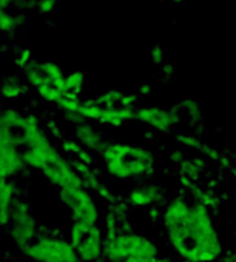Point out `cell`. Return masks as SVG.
Segmentation results:
<instances>
[{
    "mask_svg": "<svg viewBox=\"0 0 236 262\" xmlns=\"http://www.w3.org/2000/svg\"><path fill=\"white\" fill-rule=\"evenodd\" d=\"M162 227L171 250L185 262H216L222 253L221 234L202 202L171 199L162 213Z\"/></svg>",
    "mask_w": 236,
    "mask_h": 262,
    "instance_id": "1",
    "label": "cell"
},
{
    "mask_svg": "<svg viewBox=\"0 0 236 262\" xmlns=\"http://www.w3.org/2000/svg\"><path fill=\"white\" fill-rule=\"evenodd\" d=\"M20 155L25 164L39 170L56 187H83V182L73 164L63 159L62 155L50 144L39 125L34 128Z\"/></svg>",
    "mask_w": 236,
    "mask_h": 262,
    "instance_id": "2",
    "label": "cell"
},
{
    "mask_svg": "<svg viewBox=\"0 0 236 262\" xmlns=\"http://www.w3.org/2000/svg\"><path fill=\"white\" fill-rule=\"evenodd\" d=\"M100 156L108 174L119 181L145 178L155 168V155L136 144H106Z\"/></svg>",
    "mask_w": 236,
    "mask_h": 262,
    "instance_id": "3",
    "label": "cell"
},
{
    "mask_svg": "<svg viewBox=\"0 0 236 262\" xmlns=\"http://www.w3.org/2000/svg\"><path fill=\"white\" fill-rule=\"evenodd\" d=\"M103 256L111 262H124L132 257L159 256V247L144 234L108 231L105 234Z\"/></svg>",
    "mask_w": 236,
    "mask_h": 262,
    "instance_id": "4",
    "label": "cell"
},
{
    "mask_svg": "<svg viewBox=\"0 0 236 262\" xmlns=\"http://www.w3.org/2000/svg\"><path fill=\"white\" fill-rule=\"evenodd\" d=\"M20 251L34 262H80L71 242L63 237H40L20 248Z\"/></svg>",
    "mask_w": 236,
    "mask_h": 262,
    "instance_id": "5",
    "label": "cell"
},
{
    "mask_svg": "<svg viewBox=\"0 0 236 262\" xmlns=\"http://www.w3.org/2000/svg\"><path fill=\"white\" fill-rule=\"evenodd\" d=\"M68 241L71 242L79 259L83 262H94L103 254L105 234L97 227V224L91 225L73 222L70 227Z\"/></svg>",
    "mask_w": 236,
    "mask_h": 262,
    "instance_id": "6",
    "label": "cell"
},
{
    "mask_svg": "<svg viewBox=\"0 0 236 262\" xmlns=\"http://www.w3.org/2000/svg\"><path fill=\"white\" fill-rule=\"evenodd\" d=\"M59 201L67 207L73 222L96 225L100 216L94 198L85 187H63L59 188Z\"/></svg>",
    "mask_w": 236,
    "mask_h": 262,
    "instance_id": "7",
    "label": "cell"
},
{
    "mask_svg": "<svg viewBox=\"0 0 236 262\" xmlns=\"http://www.w3.org/2000/svg\"><path fill=\"white\" fill-rule=\"evenodd\" d=\"M135 111L136 108L97 105L93 99H90V100H82L79 117L105 123V125H111V126H121L128 120H135Z\"/></svg>",
    "mask_w": 236,
    "mask_h": 262,
    "instance_id": "8",
    "label": "cell"
},
{
    "mask_svg": "<svg viewBox=\"0 0 236 262\" xmlns=\"http://www.w3.org/2000/svg\"><path fill=\"white\" fill-rule=\"evenodd\" d=\"M10 224V236L19 248H24L33 242L36 234V219L30 213V208L25 202L14 201Z\"/></svg>",
    "mask_w": 236,
    "mask_h": 262,
    "instance_id": "9",
    "label": "cell"
},
{
    "mask_svg": "<svg viewBox=\"0 0 236 262\" xmlns=\"http://www.w3.org/2000/svg\"><path fill=\"white\" fill-rule=\"evenodd\" d=\"M135 120L145 123L147 126L159 131V133H170L179 122V114L164 106L147 105V106L136 108Z\"/></svg>",
    "mask_w": 236,
    "mask_h": 262,
    "instance_id": "10",
    "label": "cell"
},
{
    "mask_svg": "<svg viewBox=\"0 0 236 262\" xmlns=\"http://www.w3.org/2000/svg\"><path fill=\"white\" fill-rule=\"evenodd\" d=\"M76 138L79 139V142L87 150H93V151L100 153L106 147V142L103 141L102 135H99L90 123H85V122H77V125H76Z\"/></svg>",
    "mask_w": 236,
    "mask_h": 262,
    "instance_id": "11",
    "label": "cell"
},
{
    "mask_svg": "<svg viewBox=\"0 0 236 262\" xmlns=\"http://www.w3.org/2000/svg\"><path fill=\"white\" fill-rule=\"evenodd\" d=\"M159 187L158 185H142L133 188L128 194V202L133 207H148L159 199Z\"/></svg>",
    "mask_w": 236,
    "mask_h": 262,
    "instance_id": "12",
    "label": "cell"
},
{
    "mask_svg": "<svg viewBox=\"0 0 236 262\" xmlns=\"http://www.w3.org/2000/svg\"><path fill=\"white\" fill-rule=\"evenodd\" d=\"M14 185L5 182L0 185V227H5L11 221V211L14 205Z\"/></svg>",
    "mask_w": 236,
    "mask_h": 262,
    "instance_id": "13",
    "label": "cell"
},
{
    "mask_svg": "<svg viewBox=\"0 0 236 262\" xmlns=\"http://www.w3.org/2000/svg\"><path fill=\"white\" fill-rule=\"evenodd\" d=\"M25 91L24 85L20 83V80L14 76L11 77H7L2 85H0V94L7 99H17L22 96V93Z\"/></svg>",
    "mask_w": 236,
    "mask_h": 262,
    "instance_id": "14",
    "label": "cell"
},
{
    "mask_svg": "<svg viewBox=\"0 0 236 262\" xmlns=\"http://www.w3.org/2000/svg\"><path fill=\"white\" fill-rule=\"evenodd\" d=\"M83 83H85L83 71L76 70V71H71L70 74L65 76V88H67V93H70V94L79 96L83 90Z\"/></svg>",
    "mask_w": 236,
    "mask_h": 262,
    "instance_id": "15",
    "label": "cell"
},
{
    "mask_svg": "<svg viewBox=\"0 0 236 262\" xmlns=\"http://www.w3.org/2000/svg\"><path fill=\"white\" fill-rule=\"evenodd\" d=\"M17 28V20L13 13L0 8V33L8 34V37L14 36V30Z\"/></svg>",
    "mask_w": 236,
    "mask_h": 262,
    "instance_id": "16",
    "label": "cell"
},
{
    "mask_svg": "<svg viewBox=\"0 0 236 262\" xmlns=\"http://www.w3.org/2000/svg\"><path fill=\"white\" fill-rule=\"evenodd\" d=\"M37 94L44 99V100H47V102H50V103H57L59 100H60V97L63 96V93H60L56 86H53V85H44V86H39L37 88Z\"/></svg>",
    "mask_w": 236,
    "mask_h": 262,
    "instance_id": "17",
    "label": "cell"
},
{
    "mask_svg": "<svg viewBox=\"0 0 236 262\" xmlns=\"http://www.w3.org/2000/svg\"><path fill=\"white\" fill-rule=\"evenodd\" d=\"M150 60L155 67H164L165 65V51L161 45V42H155L150 48Z\"/></svg>",
    "mask_w": 236,
    "mask_h": 262,
    "instance_id": "18",
    "label": "cell"
},
{
    "mask_svg": "<svg viewBox=\"0 0 236 262\" xmlns=\"http://www.w3.org/2000/svg\"><path fill=\"white\" fill-rule=\"evenodd\" d=\"M57 4H59V0H37L36 10H37L39 14L48 16V14H51L56 10Z\"/></svg>",
    "mask_w": 236,
    "mask_h": 262,
    "instance_id": "19",
    "label": "cell"
},
{
    "mask_svg": "<svg viewBox=\"0 0 236 262\" xmlns=\"http://www.w3.org/2000/svg\"><path fill=\"white\" fill-rule=\"evenodd\" d=\"M31 62H33V53H31L30 48H25V50H22V53H20L19 57L16 59V67L25 70Z\"/></svg>",
    "mask_w": 236,
    "mask_h": 262,
    "instance_id": "20",
    "label": "cell"
},
{
    "mask_svg": "<svg viewBox=\"0 0 236 262\" xmlns=\"http://www.w3.org/2000/svg\"><path fill=\"white\" fill-rule=\"evenodd\" d=\"M124 262H170L168 259L159 257V256H152V257H132Z\"/></svg>",
    "mask_w": 236,
    "mask_h": 262,
    "instance_id": "21",
    "label": "cell"
},
{
    "mask_svg": "<svg viewBox=\"0 0 236 262\" xmlns=\"http://www.w3.org/2000/svg\"><path fill=\"white\" fill-rule=\"evenodd\" d=\"M171 5H185L187 0H168Z\"/></svg>",
    "mask_w": 236,
    "mask_h": 262,
    "instance_id": "22",
    "label": "cell"
},
{
    "mask_svg": "<svg viewBox=\"0 0 236 262\" xmlns=\"http://www.w3.org/2000/svg\"><path fill=\"white\" fill-rule=\"evenodd\" d=\"M8 2H11V4H17L19 0H8Z\"/></svg>",
    "mask_w": 236,
    "mask_h": 262,
    "instance_id": "23",
    "label": "cell"
},
{
    "mask_svg": "<svg viewBox=\"0 0 236 262\" xmlns=\"http://www.w3.org/2000/svg\"><path fill=\"white\" fill-rule=\"evenodd\" d=\"M158 2H168V0H158Z\"/></svg>",
    "mask_w": 236,
    "mask_h": 262,
    "instance_id": "24",
    "label": "cell"
},
{
    "mask_svg": "<svg viewBox=\"0 0 236 262\" xmlns=\"http://www.w3.org/2000/svg\"><path fill=\"white\" fill-rule=\"evenodd\" d=\"M0 40H2V33H0Z\"/></svg>",
    "mask_w": 236,
    "mask_h": 262,
    "instance_id": "25",
    "label": "cell"
}]
</instances>
